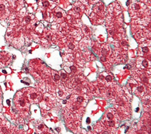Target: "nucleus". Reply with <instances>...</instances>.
<instances>
[{"instance_id": "1", "label": "nucleus", "mask_w": 151, "mask_h": 134, "mask_svg": "<svg viewBox=\"0 0 151 134\" xmlns=\"http://www.w3.org/2000/svg\"><path fill=\"white\" fill-rule=\"evenodd\" d=\"M14 103L16 107L20 111H27L29 107V104L22 94L18 93L14 98Z\"/></svg>"}, {"instance_id": "2", "label": "nucleus", "mask_w": 151, "mask_h": 134, "mask_svg": "<svg viewBox=\"0 0 151 134\" xmlns=\"http://www.w3.org/2000/svg\"><path fill=\"white\" fill-rule=\"evenodd\" d=\"M28 98L30 101H35L38 98V94L35 92H31L28 93Z\"/></svg>"}, {"instance_id": "3", "label": "nucleus", "mask_w": 151, "mask_h": 134, "mask_svg": "<svg viewBox=\"0 0 151 134\" xmlns=\"http://www.w3.org/2000/svg\"><path fill=\"white\" fill-rule=\"evenodd\" d=\"M5 9H6V7L5 6V4L1 2V1H0V15L4 14Z\"/></svg>"}, {"instance_id": "4", "label": "nucleus", "mask_w": 151, "mask_h": 134, "mask_svg": "<svg viewBox=\"0 0 151 134\" xmlns=\"http://www.w3.org/2000/svg\"><path fill=\"white\" fill-rule=\"evenodd\" d=\"M42 4H43V6H44L47 7V6H48V5H49V2H48L47 1H45L43 2Z\"/></svg>"}, {"instance_id": "5", "label": "nucleus", "mask_w": 151, "mask_h": 134, "mask_svg": "<svg viewBox=\"0 0 151 134\" xmlns=\"http://www.w3.org/2000/svg\"><path fill=\"white\" fill-rule=\"evenodd\" d=\"M142 65L145 67H146L147 66V61L146 60H143V62H142Z\"/></svg>"}, {"instance_id": "6", "label": "nucleus", "mask_w": 151, "mask_h": 134, "mask_svg": "<svg viewBox=\"0 0 151 134\" xmlns=\"http://www.w3.org/2000/svg\"><path fill=\"white\" fill-rule=\"evenodd\" d=\"M106 80L107 81H110L111 80H112V78L110 76H107L106 77Z\"/></svg>"}, {"instance_id": "7", "label": "nucleus", "mask_w": 151, "mask_h": 134, "mask_svg": "<svg viewBox=\"0 0 151 134\" xmlns=\"http://www.w3.org/2000/svg\"><path fill=\"white\" fill-rule=\"evenodd\" d=\"M107 117L109 118V119H112L113 117V115L111 113H109L107 114Z\"/></svg>"}, {"instance_id": "8", "label": "nucleus", "mask_w": 151, "mask_h": 134, "mask_svg": "<svg viewBox=\"0 0 151 134\" xmlns=\"http://www.w3.org/2000/svg\"><path fill=\"white\" fill-rule=\"evenodd\" d=\"M142 51H143V53H147L149 51V50H148L147 47H143L142 48Z\"/></svg>"}, {"instance_id": "9", "label": "nucleus", "mask_w": 151, "mask_h": 134, "mask_svg": "<svg viewBox=\"0 0 151 134\" xmlns=\"http://www.w3.org/2000/svg\"><path fill=\"white\" fill-rule=\"evenodd\" d=\"M77 101L78 102H82L83 101V98L81 96H79L77 97Z\"/></svg>"}, {"instance_id": "10", "label": "nucleus", "mask_w": 151, "mask_h": 134, "mask_svg": "<svg viewBox=\"0 0 151 134\" xmlns=\"http://www.w3.org/2000/svg\"><path fill=\"white\" fill-rule=\"evenodd\" d=\"M68 47H69L70 49L73 50V49L74 48V45L72 43H70V44H68Z\"/></svg>"}, {"instance_id": "11", "label": "nucleus", "mask_w": 151, "mask_h": 134, "mask_svg": "<svg viewBox=\"0 0 151 134\" xmlns=\"http://www.w3.org/2000/svg\"><path fill=\"white\" fill-rule=\"evenodd\" d=\"M56 16H57L58 18H61V17H62V14H61V12H57V13L56 14Z\"/></svg>"}, {"instance_id": "12", "label": "nucleus", "mask_w": 151, "mask_h": 134, "mask_svg": "<svg viewBox=\"0 0 151 134\" xmlns=\"http://www.w3.org/2000/svg\"><path fill=\"white\" fill-rule=\"evenodd\" d=\"M30 21H31L30 17H27L26 18H25V21H26V22H27V23H28V22H30Z\"/></svg>"}, {"instance_id": "13", "label": "nucleus", "mask_w": 151, "mask_h": 134, "mask_svg": "<svg viewBox=\"0 0 151 134\" xmlns=\"http://www.w3.org/2000/svg\"><path fill=\"white\" fill-rule=\"evenodd\" d=\"M61 78H62V79H64L65 78H66V77H67V74H65V73H61Z\"/></svg>"}, {"instance_id": "14", "label": "nucleus", "mask_w": 151, "mask_h": 134, "mask_svg": "<svg viewBox=\"0 0 151 134\" xmlns=\"http://www.w3.org/2000/svg\"><path fill=\"white\" fill-rule=\"evenodd\" d=\"M54 79H55V80H58L60 79V76H59V75L55 74V75L54 76Z\"/></svg>"}, {"instance_id": "15", "label": "nucleus", "mask_w": 151, "mask_h": 134, "mask_svg": "<svg viewBox=\"0 0 151 134\" xmlns=\"http://www.w3.org/2000/svg\"><path fill=\"white\" fill-rule=\"evenodd\" d=\"M107 51L106 50H103V51H102V54H103V56H105L106 54H107Z\"/></svg>"}, {"instance_id": "16", "label": "nucleus", "mask_w": 151, "mask_h": 134, "mask_svg": "<svg viewBox=\"0 0 151 134\" xmlns=\"http://www.w3.org/2000/svg\"><path fill=\"white\" fill-rule=\"evenodd\" d=\"M100 60H101V61H105L106 60V58L105 56H102V57H101Z\"/></svg>"}, {"instance_id": "17", "label": "nucleus", "mask_w": 151, "mask_h": 134, "mask_svg": "<svg viewBox=\"0 0 151 134\" xmlns=\"http://www.w3.org/2000/svg\"><path fill=\"white\" fill-rule=\"evenodd\" d=\"M70 69H71V71H75V70H76V67H75V66H71V67H70Z\"/></svg>"}, {"instance_id": "18", "label": "nucleus", "mask_w": 151, "mask_h": 134, "mask_svg": "<svg viewBox=\"0 0 151 134\" xmlns=\"http://www.w3.org/2000/svg\"><path fill=\"white\" fill-rule=\"evenodd\" d=\"M109 125H110V126H112L114 125V122L112 121V120H110V121L109 122Z\"/></svg>"}, {"instance_id": "19", "label": "nucleus", "mask_w": 151, "mask_h": 134, "mask_svg": "<svg viewBox=\"0 0 151 134\" xmlns=\"http://www.w3.org/2000/svg\"><path fill=\"white\" fill-rule=\"evenodd\" d=\"M137 90H138L139 91L141 92L143 90V87H137Z\"/></svg>"}, {"instance_id": "20", "label": "nucleus", "mask_w": 151, "mask_h": 134, "mask_svg": "<svg viewBox=\"0 0 151 134\" xmlns=\"http://www.w3.org/2000/svg\"><path fill=\"white\" fill-rule=\"evenodd\" d=\"M90 119L89 117H88V118L87 119V120H86V123H87V124H88V123H90Z\"/></svg>"}, {"instance_id": "21", "label": "nucleus", "mask_w": 151, "mask_h": 134, "mask_svg": "<svg viewBox=\"0 0 151 134\" xmlns=\"http://www.w3.org/2000/svg\"><path fill=\"white\" fill-rule=\"evenodd\" d=\"M139 8H140V6H139L138 4H137V5H135V9H139Z\"/></svg>"}, {"instance_id": "22", "label": "nucleus", "mask_w": 151, "mask_h": 134, "mask_svg": "<svg viewBox=\"0 0 151 134\" xmlns=\"http://www.w3.org/2000/svg\"><path fill=\"white\" fill-rule=\"evenodd\" d=\"M42 17H43V18L45 19V18H46V17H47V14H46L45 13L43 14V15H42Z\"/></svg>"}, {"instance_id": "23", "label": "nucleus", "mask_w": 151, "mask_h": 134, "mask_svg": "<svg viewBox=\"0 0 151 134\" xmlns=\"http://www.w3.org/2000/svg\"><path fill=\"white\" fill-rule=\"evenodd\" d=\"M143 81L145 82V83H146V82H147V79L146 77H145V78L143 79Z\"/></svg>"}, {"instance_id": "24", "label": "nucleus", "mask_w": 151, "mask_h": 134, "mask_svg": "<svg viewBox=\"0 0 151 134\" xmlns=\"http://www.w3.org/2000/svg\"><path fill=\"white\" fill-rule=\"evenodd\" d=\"M76 11H77V12H79V11H80V9H79V8H76Z\"/></svg>"}, {"instance_id": "25", "label": "nucleus", "mask_w": 151, "mask_h": 134, "mask_svg": "<svg viewBox=\"0 0 151 134\" xmlns=\"http://www.w3.org/2000/svg\"><path fill=\"white\" fill-rule=\"evenodd\" d=\"M48 40H50L51 39V37H50V35H48L47 36V38Z\"/></svg>"}, {"instance_id": "26", "label": "nucleus", "mask_w": 151, "mask_h": 134, "mask_svg": "<svg viewBox=\"0 0 151 134\" xmlns=\"http://www.w3.org/2000/svg\"><path fill=\"white\" fill-rule=\"evenodd\" d=\"M103 134H109V132H108L105 131V132H104L103 133Z\"/></svg>"}, {"instance_id": "27", "label": "nucleus", "mask_w": 151, "mask_h": 134, "mask_svg": "<svg viewBox=\"0 0 151 134\" xmlns=\"http://www.w3.org/2000/svg\"><path fill=\"white\" fill-rule=\"evenodd\" d=\"M126 5H129V0H128V1L126 2Z\"/></svg>"}, {"instance_id": "28", "label": "nucleus", "mask_w": 151, "mask_h": 134, "mask_svg": "<svg viewBox=\"0 0 151 134\" xmlns=\"http://www.w3.org/2000/svg\"><path fill=\"white\" fill-rule=\"evenodd\" d=\"M3 72H4V73H6V71H4V70H3Z\"/></svg>"}]
</instances>
